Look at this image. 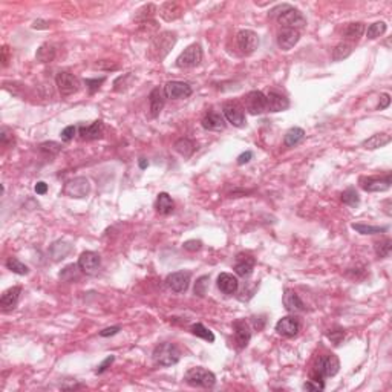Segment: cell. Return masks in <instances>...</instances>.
<instances>
[{
	"instance_id": "b9f144b4",
	"label": "cell",
	"mask_w": 392,
	"mask_h": 392,
	"mask_svg": "<svg viewBox=\"0 0 392 392\" xmlns=\"http://www.w3.org/2000/svg\"><path fill=\"white\" fill-rule=\"evenodd\" d=\"M80 271H82V270H80L79 264H77V265H75V264H71V265L65 267V268L62 270V273H60V279L71 282V281H74V279H77V278H79V273H80Z\"/></svg>"
},
{
	"instance_id": "4fadbf2b",
	"label": "cell",
	"mask_w": 392,
	"mask_h": 392,
	"mask_svg": "<svg viewBox=\"0 0 392 392\" xmlns=\"http://www.w3.org/2000/svg\"><path fill=\"white\" fill-rule=\"evenodd\" d=\"M55 83H57V88L63 97H69V95L75 94L80 86L79 80L69 72H58L55 77Z\"/></svg>"
},
{
	"instance_id": "ab89813d",
	"label": "cell",
	"mask_w": 392,
	"mask_h": 392,
	"mask_svg": "<svg viewBox=\"0 0 392 392\" xmlns=\"http://www.w3.org/2000/svg\"><path fill=\"white\" fill-rule=\"evenodd\" d=\"M374 248H376V254H377L379 258H388L389 253H391L392 241L389 238H385V239L376 242V247H374Z\"/></svg>"
},
{
	"instance_id": "680465c9",
	"label": "cell",
	"mask_w": 392,
	"mask_h": 392,
	"mask_svg": "<svg viewBox=\"0 0 392 392\" xmlns=\"http://www.w3.org/2000/svg\"><path fill=\"white\" fill-rule=\"evenodd\" d=\"M32 28L34 29H48L49 28V22H46V20H35L34 23H32Z\"/></svg>"
},
{
	"instance_id": "30bf717a",
	"label": "cell",
	"mask_w": 392,
	"mask_h": 392,
	"mask_svg": "<svg viewBox=\"0 0 392 392\" xmlns=\"http://www.w3.org/2000/svg\"><path fill=\"white\" fill-rule=\"evenodd\" d=\"M224 116L228 123H231L236 127H242L245 124V113L244 107L238 101H227L222 106Z\"/></svg>"
},
{
	"instance_id": "e0dca14e",
	"label": "cell",
	"mask_w": 392,
	"mask_h": 392,
	"mask_svg": "<svg viewBox=\"0 0 392 392\" xmlns=\"http://www.w3.org/2000/svg\"><path fill=\"white\" fill-rule=\"evenodd\" d=\"M300 40V32L297 29H290V28H284L279 34H278V45L282 51H290L297 45V42Z\"/></svg>"
},
{
	"instance_id": "d4e9b609",
	"label": "cell",
	"mask_w": 392,
	"mask_h": 392,
	"mask_svg": "<svg viewBox=\"0 0 392 392\" xmlns=\"http://www.w3.org/2000/svg\"><path fill=\"white\" fill-rule=\"evenodd\" d=\"M284 306L290 312H300V311L305 309V305H303L302 299L299 297V294L294 293L293 290H285V294H284Z\"/></svg>"
},
{
	"instance_id": "d6a6232c",
	"label": "cell",
	"mask_w": 392,
	"mask_h": 392,
	"mask_svg": "<svg viewBox=\"0 0 392 392\" xmlns=\"http://www.w3.org/2000/svg\"><path fill=\"white\" fill-rule=\"evenodd\" d=\"M365 32V23L362 22H356V23H349L345 29V37L346 40H351V42H357Z\"/></svg>"
},
{
	"instance_id": "7402d4cb",
	"label": "cell",
	"mask_w": 392,
	"mask_h": 392,
	"mask_svg": "<svg viewBox=\"0 0 392 392\" xmlns=\"http://www.w3.org/2000/svg\"><path fill=\"white\" fill-rule=\"evenodd\" d=\"M202 127L207 130H222L225 129V120L219 112L210 110L202 118Z\"/></svg>"
},
{
	"instance_id": "4316f807",
	"label": "cell",
	"mask_w": 392,
	"mask_h": 392,
	"mask_svg": "<svg viewBox=\"0 0 392 392\" xmlns=\"http://www.w3.org/2000/svg\"><path fill=\"white\" fill-rule=\"evenodd\" d=\"M389 143H391V135H388V133H376V135L369 136L368 140H365L362 143V147H365L368 150H376V149L385 147Z\"/></svg>"
},
{
	"instance_id": "ffe728a7",
	"label": "cell",
	"mask_w": 392,
	"mask_h": 392,
	"mask_svg": "<svg viewBox=\"0 0 392 392\" xmlns=\"http://www.w3.org/2000/svg\"><path fill=\"white\" fill-rule=\"evenodd\" d=\"M218 288L227 296H233L239 288V281L230 273H221L218 278Z\"/></svg>"
},
{
	"instance_id": "7a4b0ae2",
	"label": "cell",
	"mask_w": 392,
	"mask_h": 392,
	"mask_svg": "<svg viewBox=\"0 0 392 392\" xmlns=\"http://www.w3.org/2000/svg\"><path fill=\"white\" fill-rule=\"evenodd\" d=\"M152 359H153V363L158 366H173L180 362L181 351L173 343H169V342L160 343L158 346H155Z\"/></svg>"
},
{
	"instance_id": "f6af8a7d",
	"label": "cell",
	"mask_w": 392,
	"mask_h": 392,
	"mask_svg": "<svg viewBox=\"0 0 392 392\" xmlns=\"http://www.w3.org/2000/svg\"><path fill=\"white\" fill-rule=\"evenodd\" d=\"M40 150L43 153H49V155H57L60 150H62V146L58 143H54V141H49V143H43L40 144Z\"/></svg>"
},
{
	"instance_id": "7bdbcfd3",
	"label": "cell",
	"mask_w": 392,
	"mask_h": 392,
	"mask_svg": "<svg viewBox=\"0 0 392 392\" xmlns=\"http://www.w3.org/2000/svg\"><path fill=\"white\" fill-rule=\"evenodd\" d=\"M342 202L346 204V205H349V207H357V205L360 204V198L357 195L356 189H352V187L346 189V190L342 193Z\"/></svg>"
},
{
	"instance_id": "6f0895ef",
	"label": "cell",
	"mask_w": 392,
	"mask_h": 392,
	"mask_svg": "<svg viewBox=\"0 0 392 392\" xmlns=\"http://www.w3.org/2000/svg\"><path fill=\"white\" fill-rule=\"evenodd\" d=\"M34 190H35V193H37V195H45V193L48 192V184H46V183H43V181H38V183L35 184Z\"/></svg>"
},
{
	"instance_id": "f35d334b",
	"label": "cell",
	"mask_w": 392,
	"mask_h": 392,
	"mask_svg": "<svg viewBox=\"0 0 392 392\" xmlns=\"http://www.w3.org/2000/svg\"><path fill=\"white\" fill-rule=\"evenodd\" d=\"M385 32H386V23L385 22H376V23L369 25V28L366 31V37L374 40V38L382 37Z\"/></svg>"
},
{
	"instance_id": "1f68e13d",
	"label": "cell",
	"mask_w": 392,
	"mask_h": 392,
	"mask_svg": "<svg viewBox=\"0 0 392 392\" xmlns=\"http://www.w3.org/2000/svg\"><path fill=\"white\" fill-rule=\"evenodd\" d=\"M173 147H175V150H177L180 155H183L184 158H190V156L193 155V152H195L196 144L192 140H189V138H181V140H178V141L175 143Z\"/></svg>"
},
{
	"instance_id": "603a6c76",
	"label": "cell",
	"mask_w": 392,
	"mask_h": 392,
	"mask_svg": "<svg viewBox=\"0 0 392 392\" xmlns=\"http://www.w3.org/2000/svg\"><path fill=\"white\" fill-rule=\"evenodd\" d=\"M20 294H22V288H20V287H11V288H8L6 291H3L2 297H0V306H2V309H5V311L14 309L15 305L18 303Z\"/></svg>"
},
{
	"instance_id": "d590c367",
	"label": "cell",
	"mask_w": 392,
	"mask_h": 392,
	"mask_svg": "<svg viewBox=\"0 0 392 392\" xmlns=\"http://www.w3.org/2000/svg\"><path fill=\"white\" fill-rule=\"evenodd\" d=\"M351 54H352V46L348 45V43H345V42H342V43H339V45L332 49V60H334V62H342V60L348 58Z\"/></svg>"
},
{
	"instance_id": "7c38bea8",
	"label": "cell",
	"mask_w": 392,
	"mask_h": 392,
	"mask_svg": "<svg viewBox=\"0 0 392 392\" xmlns=\"http://www.w3.org/2000/svg\"><path fill=\"white\" fill-rule=\"evenodd\" d=\"M166 285L173 293H184V291H187V288L190 285V273L189 271H175L167 276Z\"/></svg>"
},
{
	"instance_id": "11a10c76",
	"label": "cell",
	"mask_w": 392,
	"mask_h": 392,
	"mask_svg": "<svg viewBox=\"0 0 392 392\" xmlns=\"http://www.w3.org/2000/svg\"><path fill=\"white\" fill-rule=\"evenodd\" d=\"M251 158H253V152L247 150V152H244V153H241V155L238 156V164H239V166H244V164L250 163Z\"/></svg>"
},
{
	"instance_id": "83f0119b",
	"label": "cell",
	"mask_w": 392,
	"mask_h": 392,
	"mask_svg": "<svg viewBox=\"0 0 392 392\" xmlns=\"http://www.w3.org/2000/svg\"><path fill=\"white\" fill-rule=\"evenodd\" d=\"M160 14H161V17H163L166 22H172V20H177V18L181 17L183 9H181V6H180L178 3H175V2H167V3H164V5L161 6Z\"/></svg>"
},
{
	"instance_id": "cb8c5ba5",
	"label": "cell",
	"mask_w": 392,
	"mask_h": 392,
	"mask_svg": "<svg viewBox=\"0 0 392 392\" xmlns=\"http://www.w3.org/2000/svg\"><path fill=\"white\" fill-rule=\"evenodd\" d=\"M164 100H166V95H164V89H160V88H155L150 95H149V104H150V115L153 118H156L160 115V112L163 110L164 107Z\"/></svg>"
},
{
	"instance_id": "e575fe53",
	"label": "cell",
	"mask_w": 392,
	"mask_h": 392,
	"mask_svg": "<svg viewBox=\"0 0 392 392\" xmlns=\"http://www.w3.org/2000/svg\"><path fill=\"white\" fill-rule=\"evenodd\" d=\"M156 12V6L153 3H149V5H144L143 8H140L136 11V15H135V20L136 22H141V23H147L152 20L153 14Z\"/></svg>"
},
{
	"instance_id": "f5cc1de1",
	"label": "cell",
	"mask_w": 392,
	"mask_h": 392,
	"mask_svg": "<svg viewBox=\"0 0 392 392\" xmlns=\"http://www.w3.org/2000/svg\"><path fill=\"white\" fill-rule=\"evenodd\" d=\"M113 360H115V356H109V357H106V359L101 362V365H100L97 369H95V373H97V374H103V373H104V371H106V369H107L112 363H113Z\"/></svg>"
},
{
	"instance_id": "7dc6e473",
	"label": "cell",
	"mask_w": 392,
	"mask_h": 392,
	"mask_svg": "<svg viewBox=\"0 0 392 392\" xmlns=\"http://www.w3.org/2000/svg\"><path fill=\"white\" fill-rule=\"evenodd\" d=\"M303 389L305 391H323L325 389V385H323V380H308L305 385H303Z\"/></svg>"
},
{
	"instance_id": "5b68a950",
	"label": "cell",
	"mask_w": 392,
	"mask_h": 392,
	"mask_svg": "<svg viewBox=\"0 0 392 392\" xmlns=\"http://www.w3.org/2000/svg\"><path fill=\"white\" fill-rule=\"evenodd\" d=\"M177 43V34L170 32V31H164L161 34H158L156 37H153L152 40V55L155 60H163L170 49L175 46Z\"/></svg>"
},
{
	"instance_id": "c3c4849f",
	"label": "cell",
	"mask_w": 392,
	"mask_h": 392,
	"mask_svg": "<svg viewBox=\"0 0 392 392\" xmlns=\"http://www.w3.org/2000/svg\"><path fill=\"white\" fill-rule=\"evenodd\" d=\"M0 141L3 146H9V144H14V136H12V132H9L6 127L2 129L0 132Z\"/></svg>"
},
{
	"instance_id": "bcb514c9",
	"label": "cell",
	"mask_w": 392,
	"mask_h": 392,
	"mask_svg": "<svg viewBox=\"0 0 392 392\" xmlns=\"http://www.w3.org/2000/svg\"><path fill=\"white\" fill-rule=\"evenodd\" d=\"M104 77H100V79H88L85 83H86V86H88V89H89V92L91 94H95L98 89H100V86L104 83Z\"/></svg>"
},
{
	"instance_id": "816d5d0a",
	"label": "cell",
	"mask_w": 392,
	"mask_h": 392,
	"mask_svg": "<svg viewBox=\"0 0 392 392\" xmlns=\"http://www.w3.org/2000/svg\"><path fill=\"white\" fill-rule=\"evenodd\" d=\"M201 247H202V242H201V241H196V239L186 241V242L183 244V248L187 250V251H198Z\"/></svg>"
},
{
	"instance_id": "52a82bcc",
	"label": "cell",
	"mask_w": 392,
	"mask_h": 392,
	"mask_svg": "<svg viewBox=\"0 0 392 392\" xmlns=\"http://www.w3.org/2000/svg\"><path fill=\"white\" fill-rule=\"evenodd\" d=\"M91 192V184L88 181V178L85 177H77L71 181H68L65 184V189H63V193L69 198H75V199H82V198H86Z\"/></svg>"
},
{
	"instance_id": "681fc988",
	"label": "cell",
	"mask_w": 392,
	"mask_h": 392,
	"mask_svg": "<svg viewBox=\"0 0 392 392\" xmlns=\"http://www.w3.org/2000/svg\"><path fill=\"white\" fill-rule=\"evenodd\" d=\"M328 339H329L334 345H340V342L345 339V331H342V329L331 331V332L328 334Z\"/></svg>"
},
{
	"instance_id": "8d00e7d4",
	"label": "cell",
	"mask_w": 392,
	"mask_h": 392,
	"mask_svg": "<svg viewBox=\"0 0 392 392\" xmlns=\"http://www.w3.org/2000/svg\"><path fill=\"white\" fill-rule=\"evenodd\" d=\"M352 228L360 234H377V233H385L388 230V227L366 225V224H352Z\"/></svg>"
},
{
	"instance_id": "9f6ffc18",
	"label": "cell",
	"mask_w": 392,
	"mask_h": 392,
	"mask_svg": "<svg viewBox=\"0 0 392 392\" xmlns=\"http://www.w3.org/2000/svg\"><path fill=\"white\" fill-rule=\"evenodd\" d=\"M120 329H121L120 326H110V328H106V329L100 331V336H101V337H109V336H113V334H116Z\"/></svg>"
},
{
	"instance_id": "60d3db41",
	"label": "cell",
	"mask_w": 392,
	"mask_h": 392,
	"mask_svg": "<svg viewBox=\"0 0 392 392\" xmlns=\"http://www.w3.org/2000/svg\"><path fill=\"white\" fill-rule=\"evenodd\" d=\"M6 267H8V270H11L12 273H15V275H20V276H25V275H28V267L25 265V264H22L18 259H15V258H9L8 261H6Z\"/></svg>"
},
{
	"instance_id": "8992f818",
	"label": "cell",
	"mask_w": 392,
	"mask_h": 392,
	"mask_svg": "<svg viewBox=\"0 0 392 392\" xmlns=\"http://www.w3.org/2000/svg\"><path fill=\"white\" fill-rule=\"evenodd\" d=\"M236 43L244 55H251L259 46V37L251 29H242L236 35Z\"/></svg>"
},
{
	"instance_id": "4dcf8cb0",
	"label": "cell",
	"mask_w": 392,
	"mask_h": 392,
	"mask_svg": "<svg viewBox=\"0 0 392 392\" xmlns=\"http://www.w3.org/2000/svg\"><path fill=\"white\" fill-rule=\"evenodd\" d=\"M303 138H305V130H303L302 127H291V129L285 133L284 143H285L287 147H294V146H297L299 143H302Z\"/></svg>"
},
{
	"instance_id": "277c9868",
	"label": "cell",
	"mask_w": 392,
	"mask_h": 392,
	"mask_svg": "<svg viewBox=\"0 0 392 392\" xmlns=\"http://www.w3.org/2000/svg\"><path fill=\"white\" fill-rule=\"evenodd\" d=\"M184 380L193 388H213L216 383V376L205 368L196 366L186 373Z\"/></svg>"
},
{
	"instance_id": "6125c7cd",
	"label": "cell",
	"mask_w": 392,
	"mask_h": 392,
	"mask_svg": "<svg viewBox=\"0 0 392 392\" xmlns=\"http://www.w3.org/2000/svg\"><path fill=\"white\" fill-rule=\"evenodd\" d=\"M147 166H149V163H147V160H144V158H141V160H140V167H141V169H146V167H147Z\"/></svg>"
},
{
	"instance_id": "44dd1931",
	"label": "cell",
	"mask_w": 392,
	"mask_h": 392,
	"mask_svg": "<svg viewBox=\"0 0 392 392\" xmlns=\"http://www.w3.org/2000/svg\"><path fill=\"white\" fill-rule=\"evenodd\" d=\"M288 107H290V101H288V98L284 97L282 94L271 91L267 95V110H270V112H282V110H287Z\"/></svg>"
},
{
	"instance_id": "484cf974",
	"label": "cell",
	"mask_w": 392,
	"mask_h": 392,
	"mask_svg": "<svg viewBox=\"0 0 392 392\" xmlns=\"http://www.w3.org/2000/svg\"><path fill=\"white\" fill-rule=\"evenodd\" d=\"M103 130H104V126H103V121L101 120H97L94 121L92 124L89 126H80V135L83 140H98L101 138L103 135Z\"/></svg>"
},
{
	"instance_id": "2e32d148",
	"label": "cell",
	"mask_w": 392,
	"mask_h": 392,
	"mask_svg": "<svg viewBox=\"0 0 392 392\" xmlns=\"http://www.w3.org/2000/svg\"><path fill=\"white\" fill-rule=\"evenodd\" d=\"M164 95L166 98H172V100L187 98L192 95V88H190V85H187L184 82H169L164 86Z\"/></svg>"
},
{
	"instance_id": "6da1fadb",
	"label": "cell",
	"mask_w": 392,
	"mask_h": 392,
	"mask_svg": "<svg viewBox=\"0 0 392 392\" xmlns=\"http://www.w3.org/2000/svg\"><path fill=\"white\" fill-rule=\"evenodd\" d=\"M271 15H276L279 25L282 28H290V29H299L306 25V18L303 14L290 5H279L271 11Z\"/></svg>"
},
{
	"instance_id": "9c48e42d",
	"label": "cell",
	"mask_w": 392,
	"mask_h": 392,
	"mask_svg": "<svg viewBox=\"0 0 392 392\" xmlns=\"http://www.w3.org/2000/svg\"><path fill=\"white\" fill-rule=\"evenodd\" d=\"M244 107L251 115H261L267 112V95L261 91H251L244 97Z\"/></svg>"
},
{
	"instance_id": "74e56055",
	"label": "cell",
	"mask_w": 392,
	"mask_h": 392,
	"mask_svg": "<svg viewBox=\"0 0 392 392\" xmlns=\"http://www.w3.org/2000/svg\"><path fill=\"white\" fill-rule=\"evenodd\" d=\"M190 331H192V334L196 336V337H201V339H204V340H207V342H210V343L214 342V334H213L208 328H205L202 323H195V325L190 328Z\"/></svg>"
},
{
	"instance_id": "ba28073f",
	"label": "cell",
	"mask_w": 392,
	"mask_h": 392,
	"mask_svg": "<svg viewBox=\"0 0 392 392\" xmlns=\"http://www.w3.org/2000/svg\"><path fill=\"white\" fill-rule=\"evenodd\" d=\"M202 60V49L199 45H190L187 49H184V52L180 54V57L177 58V66L181 69H187V68H195L201 63Z\"/></svg>"
},
{
	"instance_id": "db71d44e",
	"label": "cell",
	"mask_w": 392,
	"mask_h": 392,
	"mask_svg": "<svg viewBox=\"0 0 392 392\" xmlns=\"http://www.w3.org/2000/svg\"><path fill=\"white\" fill-rule=\"evenodd\" d=\"M389 104H391V95L385 92V94L380 95V103H379L377 109L379 110H385L386 107H389Z\"/></svg>"
},
{
	"instance_id": "94428289",
	"label": "cell",
	"mask_w": 392,
	"mask_h": 392,
	"mask_svg": "<svg viewBox=\"0 0 392 392\" xmlns=\"http://www.w3.org/2000/svg\"><path fill=\"white\" fill-rule=\"evenodd\" d=\"M253 323H254V326H256L258 329H262V328H264V323H265V317H262L261 322L258 320V317H253Z\"/></svg>"
},
{
	"instance_id": "ee69618b",
	"label": "cell",
	"mask_w": 392,
	"mask_h": 392,
	"mask_svg": "<svg viewBox=\"0 0 392 392\" xmlns=\"http://www.w3.org/2000/svg\"><path fill=\"white\" fill-rule=\"evenodd\" d=\"M208 282H210L208 276H202V278H199V279L196 281V284H195L196 296L204 297V296L207 294V291H208Z\"/></svg>"
},
{
	"instance_id": "9a60e30c",
	"label": "cell",
	"mask_w": 392,
	"mask_h": 392,
	"mask_svg": "<svg viewBox=\"0 0 392 392\" xmlns=\"http://www.w3.org/2000/svg\"><path fill=\"white\" fill-rule=\"evenodd\" d=\"M302 325L300 320L294 316H287L282 317L278 323H276V331L284 336V337H296L300 331Z\"/></svg>"
},
{
	"instance_id": "3957f363",
	"label": "cell",
	"mask_w": 392,
	"mask_h": 392,
	"mask_svg": "<svg viewBox=\"0 0 392 392\" xmlns=\"http://www.w3.org/2000/svg\"><path fill=\"white\" fill-rule=\"evenodd\" d=\"M340 369V362L337 359V356L334 354H325L322 357H319L312 373H311V379L312 380H323L328 377H334Z\"/></svg>"
},
{
	"instance_id": "d6986e66",
	"label": "cell",
	"mask_w": 392,
	"mask_h": 392,
	"mask_svg": "<svg viewBox=\"0 0 392 392\" xmlns=\"http://www.w3.org/2000/svg\"><path fill=\"white\" fill-rule=\"evenodd\" d=\"M254 268V258L250 254H238L234 262V271L241 278H248Z\"/></svg>"
},
{
	"instance_id": "f1b7e54d",
	"label": "cell",
	"mask_w": 392,
	"mask_h": 392,
	"mask_svg": "<svg viewBox=\"0 0 392 392\" xmlns=\"http://www.w3.org/2000/svg\"><path fill=\"white\" fill-rule=\"evenodd\" d=\"M71 251H72V245L68 244V242H65V241H57V242H54V244L51 245V248H49V253H51V256H52L54 261H62V259H65Z\"/></svg>"
},
{
	"instance_id": "8fae6325",
	"label": "cell",
	"mask_w": 392,
	"mask_h": 392,
	"mask_svg": "<svg viewBox=\"0 0 392 392\" xmlns=\"http://www.w3.org/2000/svg\"><path fill=\"white\" fill-rule=\"evenodd\" d=\"M391 175L386 177H368L360 178V186L365 192H386L391 189Z\"/></svg>"
},
{
	"instance_id": "f546056e",
	"label": "cell",
	"mask_w": 392,
	"mask_h": 392,
	"mask_svg": "<svg viewBox=\"0 0 392 392\" xmlns=\"http://www.w3.org/2000/svg\"><path fill=\"white\" fill-rule=\"evenodd\" d=\"M155 208L160 214H170L175 208V202L173 199L170 198L169 193L163 192L160 193L158 198H156V204H155Z\"/></svg>"
},
{
	"instance_id": "836d02e7",
	"label": "cell",
	"mask_w": 392,
	"mask_h": 392,
	"mask_svg": "<svg viewBox=\"0 0 392 392\" xmlns=\"http://www.w3.org/2000/svg\"><path fill=\"white\" fill-rule=\"evenodd\" d=\"M54 57H55V49H54V46L49 45V43L42 45V46L37 49V54H35V58H37V62H40V63H49V62L54 60Z\"/></svg>"
},
{
	"instance_id": "f907efd6",
	"label": "cell",
	"mask_w": 392,
	"mask_h": 392,
	"mask_svg": "<svg viewBox=\"0 0 392 392\" xmlns=\"http://www.w3.org/2000/svg\"><path fill=\"white\" fill-rule=\"evenodd\" d=\"M75 133H77V127L75 126H68V127H65L62 130V140L68 143V141H71L74 138Z\"/></svg>"
},
{
	"instance_id": "5bb4252c",
	"label": "cell",
	"mask_w": 392,
	"mask_h": 392,
	"mask_svg": "<svg viewBox=\"0 0 392 392\" xmlns=\"http://www.w3.org/2000/svg\"><path fill=\"white\" fill-rule=\"evenodd\" d=\"M77 264H79L80 270L85 275L92 276V275H95L98 271V268L101 265V259H100V254L95 253V251H85V253L80 254Z\"/></svg>"
},
{
	"instance_id": "91938a15",
	"label": "cell",
	"mask_w": 392,
	"mask_h": 392,
	"mask_svg": "<svg viewBox=\"0 0 392 392\" xmlns=\"http://www.w3.org/2000/svg\"><path fill=\"white\" fill-rule=\"evenodd\" d=\"M8 62H9V49H8V46H3L2 48V65L6 66Z\"/></svg>"
},
{
	"instance_id": "ac0fdd59",
	"label": "cell",
	"mask_w": 392,
	"mask_h": 392,
	"mask_svg": "<svg viewBox=\"0 0 392 392\" xmlns=\"http://www.w3.org/2000/svg\"><path fill=\"white\" fill-rule=\"evenodd\" d=\"M234 328V342L238 343V348H245L251 339V329L245 320H236L233 323Z\"/></svg>"
}]
</instances>
